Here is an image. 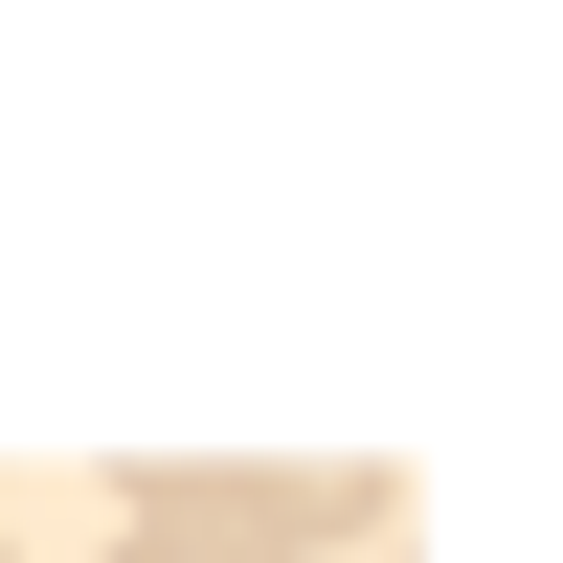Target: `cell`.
Segmentation results:
<instances>
[{"mask_svg": "<svg viewBox=\"0 0 563 563\" xmlns=\"http://www.w3.org/2000/svg\"><path fill=\"white\" fill-rule=\"evenodd\" d=\"M384 541V474H135V563H316Z\"/></svg>", "mask_w": 563, "mask_h": 563, "instance_id": "obj_1", "label": "cell"}]
</instances>
